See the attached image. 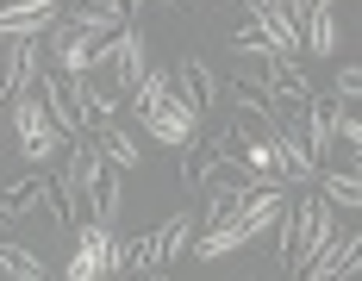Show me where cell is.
<instances>
[{
  "label": "cell",
  "instance_id": "cell-3",
  "mask_svg": "<svg viewBox=\"0 0 362 281\" xmlns=\"http://www.w3.org/2000/svg\"><path fill=\"white\" fill-rule=\"evenodd\" d=\"M13 125H19V150H25L32 169H44V163L63 150V132H57V119L44 113L37 94H19V101H13Z\"/></svg>",
  "mask_w": 362,
  "mask_h": 281
},
{
  "label": "cell",
  "instance_id": "cell-2",
  "mask_svg": "<svg viewBox=\"0 0 362 281\" xmlns=\"http://www.w3.org/2000/svg\"><path fill=\"white\" fill-rule=\"evenodd\" d=\"M187 238H194V212H169L156 231H144V244H132V275H169Z\"/></svg>",
  "mask_w": 362,
  "mask_h": 281
},
{
  "label": "cell",
  "instance_id": "cell-5",
  "mask_svg": "<svg viewBox=\"0 0 362 281\" xmlns=\"http://www.w3.org/2000/svg\"><path fill=\"white\" fill-rule=\"evenodd\" d=\"M362 269V231H337L306 269H300V281H350Z\"/></svg>",
  "mask_w": 362,
  "mask_h": 281
},
{
  "label": "cell",
  "instance_id": "cell-13",
  "mask_svg": "<svg viewBox=\"0 0 362 281\" xmlns=\"http://www.w3.org/2000/svg\"><path fill=\"white\" fill-rule=\"evenodd\" d=\"M300 50H313V57H331L337 50V13H331V0H313L300 13Z\"/></svg>",
  "mask_w": 362,
  "mask_h": 281
},
{
  "label": "cell",
  "instance_id": "cell-10",
  "mask_svg": "<svg viewBox=\"0 0 362 281\" xmlns=\"http://www.w3.org/2000/svg\"><path fill=\"white\" fill-rule=\"evenodd\" d=\"M63 19H69L81 38H112L119 25H132L125 0H69V6H63Z\"/></svg>",
  "mask_w": 362,
  "mask_h": 281
},
{
  "label": "cell",
  "instance_id": "cell-18",
  "mask_svg": "<svg viewBox=\"0 0 362 281\" xmlns=\"http://www.w3.org/2000/svg\"><path fill=\"white\" fill-rule=\"evenodd\" d=\"M119 212H125V176H119V169H107V176L94 181V219H100V225H112Z\"/></svg>",
  "mask_w": 362,
  "mask_h": 281
},
{
  "label": "cell",
  "instance_id": "cell-8",
  "mask_svg": "<svg viewBox=\"0 0 362 281\" xmlns=\"http://www.w3.org/2000/svg\"><path fill=\"white\" fill-rule=\"evenodd\" d=\"M144 32H138V25H119V32H112V94H132V88H138V81H144Z\"/></svg>",
  "mask_w": 362,
  "mask_h": 281
},
{
  "label": "cell",
  "instance_id": "cell-21",
  "mask_svg": "<svg viewBox=\"0 0 362 281\" xmlns=\"http://www.w3.org/2000/svg\"><path fill=\"white\" fill-rule=\"evenodd\" d=\"M125 275H132V244L112 231V238H107V275H100V281H125Z\"/></svg>",
  "mask_w": 362,
  "mask_h": 281
},
{
  "label": "cell",
  "instance_id": "cell-19",
  "mask_svg": "<svg viewBox=\"0 0 362 281\" xmlns=\"http://www.w3.org/2000/svg\"><path fill=\"white\" fill-rule=\"evenodd\" d=\"M244 244V231H238V225H231V219H218L213 231H206V238H200V244H194V256H200V263H218V256H225V250H238Z\"/></svg>",
  "mask_w": 362,
  "mask_h": 281
},
{
  "label": "cell",
  "instance_id": "cell-23",
  "mask_svg": "<svg viewBox=\"0 0 362 281\" xmlns=\"http://www.w3.org/2000/svg\"><path fill=\"white\" fill-rule=\"evenodd\" d=\"M0 225H19V219H13V200H6V188H0Z\"/></svg>",
  "mask_w": 362,
  "mask_h": 281
},
{
  "label": "cell",
  "instance_id": "cell-20",
  "mask_svg": "<svg viewBox=\"0 0 362 281\" xmlns=\"http://www.w3.org/2000/svg\"><path fill=\"white\" fill-rule=\"evenodd\" d=\"M362 101V63H344V75L331 81V106H356Z\"/></svg>",
  "mask_w": 362,
  "mask_h": 281
},
{
  "label": "cell",
  "instance_id": "cell-4",
  "mask_svg": "<svg viewBox=\"0 0 362 281\" xmlns=\"http://www.w3.org/2000/svg\"><path fill=\"white\" fill-rule=\"evenodd\" d=\"M144 125H150V138H156V144H169V150L181 156V150H194V144H200V132H206V113L169 94V101L156 106V113H150Z\"/></svg>",
  "mask_w": 362,
  "mask_h": 281
},
{
  "label": "cell",
  "instance_id": "cell-9",
  "mask_svg": "<svg viewBox=\"0 0 362 281\" xmlns=\"http://www.w3.org/2000/svg\"><path fill=\"white\" fill-rule=\"evenodd\" d=\"M44 113L57 119V132L63 138H88V125H81V101H75V75H57V69H44Z\"/></svg>",
  "mask_w": 362,
  "mask_h": 281
},
{
  "label": "cell",
  "instance_id": "cell-1",
  "mask_svg": "<svg viewBox=\"0 0 362 281\" xmlns=\"http://www.w3.org/2000/svg\"><path fill=\"white\" fill-rule=\"evenodd\" d=\"M281 244H275V256H281V269L288 275H300L319 250L337 238V212H331V200H319V194H300V200H288L281 207Z\"/></svg>",
  "mask_w": 362,
  "mask_h": 281
},
{
  "label": "cell",
  "instance_id": "cell-7",
  "mask_svg": "<svg viewBox=\"0 0 362 281\" xmlns=\"http://www.w3.org/2000/svg\"><path fill=\"white\" fill-rule=\"evenodd\" d=\"M63 19V0H0V38H37L44 25Z\"/></svg>",
  "mask_w": 362,
  "mask_h": 281
},
{
  "label": "cell",
  "instance_id": "cell-12",
  "mask_svg": "<svg viewBox=\"0 0 362 281\" xmlns=\"http://www.w3.org/2000/svg\"><path fill=\"white\" fill-rule=\"evenodd\" d=\"M88 138H94V150H100V156H107V169H119V176H125V169H138V163H144V150H138V138H132V132H125V125H119V119H107V125H94V132H88Z\"/></svg>",
  "mask_w": 362,
  "mask_h": 281
},
{
  "label": "cell",
  "instance_id": "cell-6",
  "mask_svg": "<svg viewBox=\"0 0 362 281\" xmlns=\"http://www.w3.org/2000/svg\"><path fill=\"white\" fill-rule=\"evenodd\" d=\"M69 231H75V263H69V275H63V281H100V275H107V238H112V225L81 219V225H69Z\"/></svg>",
  "mask_w": 362,
  "mask_h": 281
},
{
  "label": "cell",
  "instance_id": "cell-22",
  "mask_svg": "<svg viewBox=\"0 0 362 281\" xmlns=\"http://www.w3.org/2000/svg\"><path fill=\"white\" fill-rule=\"evenodd\" d=\"M306 6H313V0H281V13H288L293 25H300V13H306Z\"/></svg>",
  "mask_w": 362,
  "mask_h": 281
},
{
  "label": "cell",
  "instance_id": "cell-15",
  "mask_svg": "<svg viewBox=\"0 0 362 281\" xmlns=\"http://www.w3.org/2000/svg\"><path fill=\"white\" fill-rule=\"evenodd\" d=\"M0 275H13V281H50V275H44V256L25 250L19 238H0Z\"/></svg>",
  "mask_w": 362,
  "mask_h": 281
},
{
  "label": "cell",
  "instance_id": "cell-11",
  "mask_svg": "<svg viewBox=\"0 0 362 281\" xmlns=\"http://www.w3.org/2000/svg\"><path fill=\"white\" fill-rule=\"evenodd\" d=\"M37 63H44V38H13V44L0 50V101L19 94V88L37 75Z\"/></svg>",
  "mask_w": 362,
  "mask_h": 281
},
{
  "label": "cell",
  "instance_id": "cell-17",
  "mask_svg": "<svg viewBox=\"0 0 362 281\" xmlns=\"http://www.w3.org/2000/svg\"><path fill=\"white\" fill-rule=\"evenodd\" d=\"M163 101H169V69H144V81L132 88V119H150Z\"/></svg>",
  "mask_w": 362,
  "mask_h": 281
},
{
  "label": "cell",
  "instance_id": "cell-14",
  "mask_svg": "<svg viewBox=\"0 0 362 281\" xmlns=\"http://www.w3.org/2000/svg\"><path fill=\"white\" fill-rule=\"evenodd\" d=\"M75 101H81V125H88V132H94V125H107V119H119V94H112L107 81L75 75Z\"/></svg>",
  "mask_w": 362,
  "mask_h": 281
},
{
  "label": "cell",
  "instance_id": "cell-16",
  "mask_svg": "<svg viewBox=\"0 0 362 281\" xmlns=\"http://www.w3.org/2000/svg\"><path fill=\"white\" fill-rule=\"evenodd\" d=\"M313 181L325 188L319 200H331V207H344V212H356V207H362V181H356V169H319Z\"/></svg>",
  "mask_w": 362,
  "mask_h": 281
},
{
  "label": "cell",
  "instance_id": "cell-25",
  "mask_svg": "<svg viewBox=\"0 0 362 281\" xmlns=\"http://www.w3.org/2000/svg\"><path fill=\"white\" fill-rule=\"evenodd\" d=\"M163 6H169V0H163Z\"/></svg>",
  "mask_w": 362,
  "mask_h": 281
},
{
  "label": "cell",
  "instance_id": "cell-24",
  "mask_svg": "<svg viewBox=\"0 0 362 281\" xmlns=\"http://www.w3.org/2000/svg\"><path fill=\"white\" fill-rule=\"evenodd\" d=\"M138 281H169V275H138Z\"/></svg>",
  "mask_w": 362,
  "mask_h": 281
}]
</instances>
